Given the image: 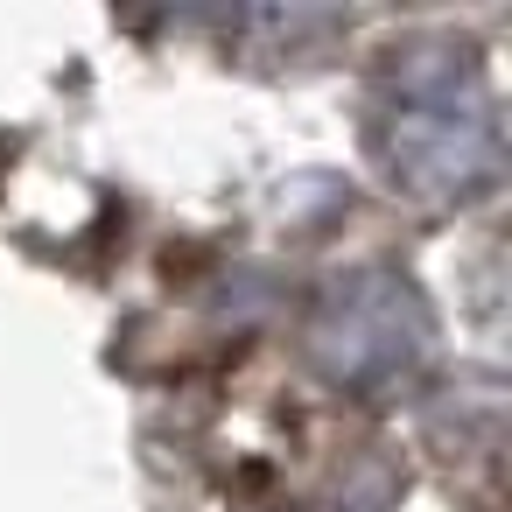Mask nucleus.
<instances>
[{
	"instance_id": "nucleus-1",
	"label": "nucleus",
	"mask_w": 512,
	"mask_h": 512,
	"mask_svg": "<svg viewBox=\"0 0 512 512\" xmlns=\"http://www.w3.org/2000/svg\"><path fill=\"white\" fill-rule=\"evenodd\" d=\"M393 162L414 190L456 197L477 190L498 162V120L477 64L449 43H428L393 78Z\"/></svg>"
},
{
	"instance_id": "nucleus-2",
	"label": "nucleus",
	"mask_w": 512,
	"mask_h": 512,
	"mask_svg": "<svg viewBox=\"0 0 512 512\" xmlns=\"http://www.w3.org/2000/svg\"><path fill=\"white\" fill-rule=\"evenodd\" d=\"M421 337H428V316L414 302V288H400L393 274H351L323 295L316 309V365L337 379V386H386V379H407L414 358H421Z\"/></svg>"
}]
</instances>
